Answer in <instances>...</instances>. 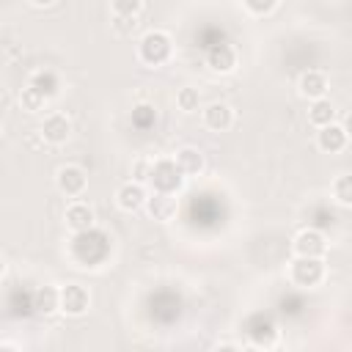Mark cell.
Here are the masks:
<instances>
[{
	"label": "cell",
	"mask_w": 352,
	"mask_h": 352,
	"mask_svg": "<svg viewBox=\"0 0 352 352\" xmlns=\"http://www.w3.org/2000/svg\"><path fill=\"white\" fill-rule=\"evenodd\" d=\"M135 55H138V60H140L143 66H148V69H157V66L168 63L170 55H173V38H170V33H168V30H160V28L146 30V33L138 38Z\"/></svg>",
	"instance_id": "6da1fadb"
},
{
	"label": "cell",
	"mask_w": 352,
	"mask_h": 352,
	"mask_svg": "<svg viewBox=\"0 0 352 352\" xmlns=\"http://www.w3.org/2000/svg\"><path fill=\"white\" fill-rule=\"evenodd\" d=\"M286 278L297 289H316L327 278L324 258H311V256H294L286 267Z\"/></svg>",
	"instance_id": "7a4b0ae2"
},
{
	"label": "cell",
	"mask_w": 352,
	"mask_h": 352,
	"mask_svg": "<svg viewBox=\"0 0 352 352\" xmlns=\"http://www.w3.org/2000/svg\"><path fill=\"white\" fill-rule=\"evenodd\" d=\"M184 173L179 170V165L173 162V157H160V160H151V168H148V184L151 190L157 192H176L184 187Z\"/></svg>",
	"instance_id": "3957f363"
},
{
	"label": "cell",
	"mask_w": 352,
	"mask_h": 352,
	"mask_svg": "<svg viewBox=\"0 0 352 352\" xmlns=\"http://www.w3.org/2000/svg\"><path fill=\"white\" fill-rule=\"evenodd\" d=\"M91 308V292L82 283L58 286V311L66 316H85Z\"/></svg>",
	"instance_id": "277c9868"
},
{
	"label": "cell",
	"mask_w": 352,
	"mask_h": 352,
	"mask_svg": "<svg viewBox=\"0 0 352 352\" xmlns=\"http://www.w3.org/2000/svg\"><path fill=\"white\" fill-rule=\"evenodd\" d=\"M55 187L66 198H82V192L88 190V173H85V168L82 165H74V162L60 165L58 173H55Z\"/></svg>",
	"instance_id": "5b68a950"
},
{
	"label": "cell",
	"mask_w": 352,
	"mask_h": 352,
	"mask_svg": "<svg viewBox=\"0 0 352 352\" xmlns=\"http://www.w3.org/2000/svg\"><path fill=\"white\" fill-rule=\"evenodd\" d=\"M330 250V242L327 236L319 231V228H300L294 236H292V253L294 256H311V258H324Z\"/></svg>",
	"instance_id": "8992f818"
},
{
	"label": "cell",
	"mask_w": 352,
	"mask_h": 352,
	"mask_svg": "<svg viewBox=\"0 0 352 352\" xmlns=\"http://www.w3.org/2000/svg\"><path fill=\"white\" fill-rule=\"evenodd\" d=\"M143 209L148 212L151 220H157V223H170V220L176 217V212H179V198H176V192H157V190H151V192L146 195Z\"/></svg>",
	"instance_id": "52a82bcc"
},
{
	"label": "cell",
	"mask_w": 352,
	"mask_h": 352,
	"mask_svg": "<svg viewBox=\"0 0 352 352\" xmlns=\"http://www.w3.org/2000/svg\"><path fill=\"white\" fill-rule=\"evenodd\" d=\"M38 135L44 143L50 146H63L72 135V121L66 113H47L41 118V126H38Z\"/></svg>",
	"instance_id": "ba28073f"
},
{
	"label": "cell",
	"mask_w": 352,
	"mask_h": 352,
	"mask_svg": "<svg viewBox=\"0 0 352 352\" xmlns=\"http://www.w3.org/2000/svg\"><path fill=\"white\" fill-rule=\"evenodd\" d=\"M346 146H349V132H346L344 124L330 121L327 126H319L316 129V148L319 151H324V154H341Z\"/></svg>",
	"instance_id": "9c48e42d"
},
{
	"label": "cell",
	"mask_w": 352,
	"mask_h": 352,
	"mask_svg": "<svg viewBox=\"0 0 352 352\" xmlns=\"http://www.w3.org/2000/svg\"><path fill=\"white\" fill-rule=\"evenodd\" d=\"M63 223H66V228L72 234H82V231H88V228L96 226V214H94V209H91L88 201L72 198V204L63 212Z\"/></svg>",
	"instance_id": "30bf717a"
},
{
	"label": "cell",
	"mask_w": 352,
	"mask_h": 352,
	"mask_svg": "<svg viewBox=\"0 0 352 352\" xmlns=\"http://www.w3.org/2000/svg\"><path fill=\"white\" fill-rule=\"evenodd\" d=\"M201 121L209 132H228L234 126V107L226 102H209L201 107Z\"/></svg>",
	"instance_id": "8fae6325"
},
{
	"label": "cell",
	"mask_w": 352,
	"mask_h": 352,
	"mask_svg": "<svg viewBox=\"0 0 352 352\" xmlns=\"http://www.w3.org/2000/svg\"><path fill=\"white\" fill-rule=\"evenodd\" d=\"M239 63V55L234 50V44L223 41V44H214L209 52H206V66L214 72V74H231Z\"/></svg>",
	"instance_id": "7c38bea8"
},
{
	"label": "cell",
	"mask_w": 352,
	"mask_h": 352,
	"mask_svg": "<svg viewBox=\"0 0 352 352\" xmlns=\"http://www.w3.org/2000/svg\"><path fill=\"white\" fill-rule=\"evenodd\" d=\"M146 195H148V190H146L143 182H135V179L132 182H124L116 190V206L121 212H138V209H143Z\"/></svg>",
	"instance_id": "4fadbf2b"
},
{
	"label": "cell",
	"mask_w": 352,
	"mask_h": 352,
	"mask_svg": "<svg viewBox=\"0 0 352 352\" xmlns=\"http://www.w3.org/2000/svg\"><path fill=\"white\" fill-rule=\"evenodd\" d=\"M297 91H300V96L302 99H322V96H327V91H330V80H327V74L324 72H319V69H308V72H302L300 74V80H297Z\"/></svg>",
	"instance_id": "5bb4252c"
},
{
	"label": "cell",
	"mask_w": 352,
	"mask_h": 352,
	"mask_svg": "<svg viewBox=\"0 0 352 352\" xmlns=\"http://www.w3.org/2000/svg\"><path fill=\"white\" fill-rule=\"evenodd\" d=\"M173 162L179 165V170H182L184 176H201V173H204V168H206L204 151H201V148H195V146H182V148H176Z\"/></svg>",
	"instance_id": "9a60e30c"
},
{
	"label": "cell",
	"mask_w": 352,
	"mask_h": 352,
	"mask_svg": "<svg viewBox=\"0 0 352 352\" xmlns=\"http://www.w3.org/2000/svg\"><path fill=\"white\" fill-rule=\"evenodd\" d=\"M28 85L36 88L38 94H44L47 99H55V96L60 94V77H58V72H52V69H36V72L28 77Z\"/></svg>",
	"instance_id": "2e32d148"
},
{
	"label": "cell",
	"mask_w": 352,
	"mask_h": 352,
	"mask_svg": "<svg viewBox=\"0 0 352 352\" xmlns=\"http://www.w3.org/2000/svg\"><path fill=\"white\" fill-rule=\"evenodd\" d=\"M336 104L327 99V96H322V99H311V104H308V124L311 126H327L330 121H336Z\"/></svg>",
	"instance_id": "e0dca14e"
},
{
	"label": "cell",
	"mask_w": 352,
	"mask_h": 352,
	"mask_svg": "<svg viewBox=\"0 0 352 352\" xmlns=\"http://www.w3.org/2000/svg\"><path fill=\"white\" fill-rule=\"evenodd\" d=\"M33 308H36L38 314H44V316L55 314V311H58V286H52V283L38 286V289L33 292Z\"/></svg>",
	"instance_id": "ac0fdd59"
},
{
	"label": "cell",
	"mask_w": 352,
	"mask_h": 352,
	"mask_svg": "<svg viewBox=\"0 0 352 352\" xmlns=\"http://www.w3.org/2000/svg\"><path fill=\"white\" fill-rule=\"evenodd\" d=\"M176 107L182 110V113H198L201 107H204V99H201V91L198 88H192V85H182L179 91H176Z\"/></svg>",
	"instance_id": "d6986e66"
},
{
	"label": "cell",
	"mask_w": 352,
	"mask_h": 352,
	"mask_svg": "<svg viewBox=\"0 0 352 352\" xmlns=\"http://www.w3.org/2000/svg\"><path fill=\"white\" fill-rule=\"evenodd\" d=\"M330 192L336 198L338 206H352V176L349 173H338L330 184Z\"/></svg>",
	"instance_id": "ffe728a7"
},
{
	"label": "cell",
	"mask_w": 352,
	"mask_h": 352,
	"mask_svg": "<svg viewBox=\"0 0 352 352\" xmlns=\"http://www.w3.org/2000/svg\"><path fill=\"white\" fill-rule=\"evenodd\" d=\"M47 96L44 94H38L36 88H30V85H25L22 91H19V107L25 110V113H41L44 107H47Z\"/></svg>",
	"instance_id": "44dd1931"
},
{
	"label": "cell",
	"mask_w": 352,
	"mask_h": 352,
	"mask_svg": "<svg viewBox=\"0 0 352 352\" xmlns=\"http://www.w3.org/2000/svg\"><path fill=\"white\" fill-rule=\"evenodd\" d=\"M154 121H157V110H154V104L140 102V104L132 107V126H138V129H148V126H154Z\"/></svg>",
	"instance_id": "7402d4cb"
},
{
	"label": "cell",
	"mask_w": 352,
	"mask_h": 352,
	"mask_svg": "<svg viewBox=\"0 0 352 352\" xmlns=\"http://www.w3.org/2000/svg\"><path fill=\"white\" fill-rule=\"evenodd\" d=\"M113 16H138L143 11V0H110Z\"/></svg>",
	"instance_id": "603a6c76"
},
{
	"label": "cell",
	"mask_w": 352,
	"mask_h": 352,
	"mask_svg": "<svg viewBox=\"0 0 352 352\" xmlns=\"http://www.w3.org/2000/svg\"><path fill=\"white\" fill-rule=\"evenodd\" d=\"M275 6H278V0H242V8L253 16H267L275 11Z\"/></svg>",
	"instance_id": "cb8c5ba5"
},
{
	"label": "cell",
	"mask_w": 352,
	"mask_h": 352,
	"mask_svg": "<svg viewBox=\"0 0 352 352\" xmlns=\"http://www.w3.org/2000/svg\"><path fill=\"white\" fill-rule=\"evenodd\" d=\"M110 28H113V33H116V36L126 38V36H132V33H135V28H138V16H113Z\"/></svg>",
	"instance_id": "d4e9b609"
},
{
	"label": "cell",
	"mask_w": 352,
	"mask_h": 352,
	"mask_svg": "<svg viewBox=\"0 0 352 352\" xmlns=\"http://www.w3.org/2000/svg\"><path fill=\"white\" fill-rule=\"evenodd\" d=\"M148 168H151V160H148V157L138 160V162H135V168H132L135 182H143V184H146V179H148Z\"/></svg>",
	"instance_id": "484cf974"
},
{
	"label": "cell",
	"mask_w": 352,
	"mask_h": 352,
	"mask_svg": "<svg viewBox=\"0 0 352 352\" xmlns=\"http://www.w3.org/2000/svg\"><path fill=\"white\" fill-rule=\"evenodd\" d=\"M30 6H36V8H47V6H52L55 0H28Z\"/></svg>",
	"instance_id": "4316f807"
},
{
	"label": "cell",
	"mask_w": 352,
	"mask_h": 352,
	"mask_svg": "<svg viewBox=\"0 0 352 352\" xmlns=\"http://www.w3.org/2000/svg\"><path fill=\"white\" fill-rule=\"evenodd\" d=\"M217 349H239V344H231V341H220Z\"/></svg>",
	"instance_id": "83f0119b"
},
{
	"label": "cell",
	"mask_w": 352,
	"mask_h": 352,
	"mask_svg": "<svg viewBox=\"0 0 352 352\" xmlns=\"http://www.w3.org/2000/svg\"><path fill=\"white\" fill-rule=\"evenodd\" d=\"M6 270H8V264H6V258H3V253H0V280L6 278Z\"/></svg>",
	"instance_id": "f1b7e54d"
},
{
	"label": "cell",
	"mask_w": 352,
	"mask_h": 352,
	"mask_svg": "<svg viewBox=\"0 0 352 352\" xmlns=\"http://www.w3.org/2000/svg\"><path fill=\"white\" fill-rule=\"evenodd\" d=\"M0 135H3V126H0Z\"/></svg>",
	"instance_id": "f546056e"
}]
</instances>
